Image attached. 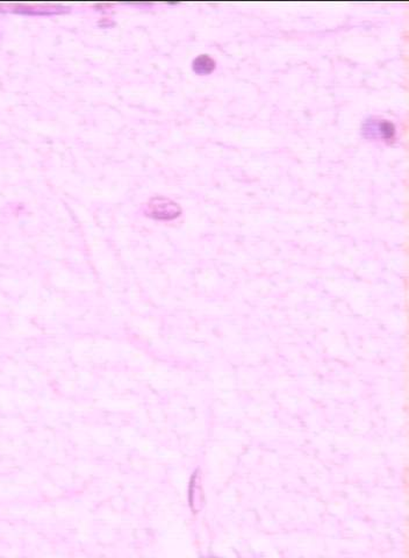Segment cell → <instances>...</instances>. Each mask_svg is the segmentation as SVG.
Wrapping results in <instances>:
<instances>
[{"label":"cell","mask_w":409,"mask_h":558,"mask_svg":"<svg viewBox=\"0 0 409 558\" xmlns=\"http://www.w3.org/2000/svg\"><path fill=\"white\" fill-rule=\"evenodd\" d=\"M214 68H215V62L207 55L197 57L193 62V70L198 75H208L213 72Z\"/></svg>","instance_id":"2"},{"label":"cell","mask_w":409,"mask_h":558,"mask_svg":"<svg viewBox=\"0 0 409 558\" xmlns=\"http://www.w3.org/2000/svg\"><path fill=\"white\" fill-rule=\"evenodd\" d=\"M149 213L151 217L160 220H170L178 217L181 208L177 204L165 198H155L149 203Z\"/></svg>","instance_id":"1"}]
</instances>
